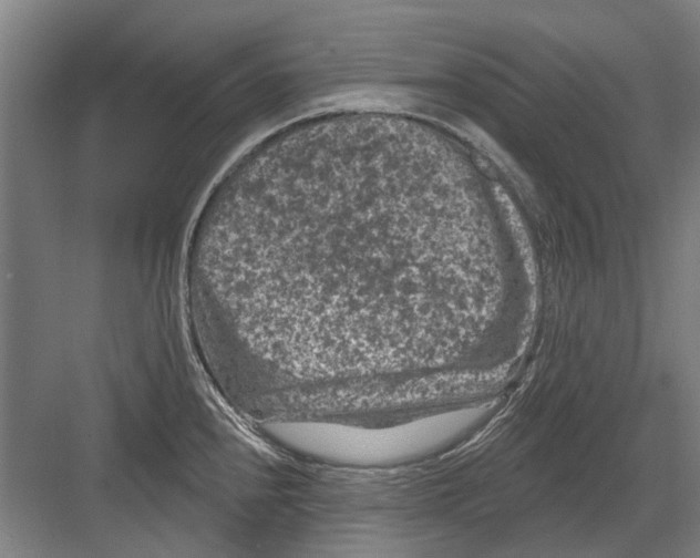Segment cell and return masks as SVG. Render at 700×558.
I'll use <instances>...</instances> for the list:
<instances>
[{"label":"cell","instance_id":"7a4b0ae2","mask_svg":"<svg viewBox=\"0 0 700 558\" xmlns=\"http://www.w3.org/2000/svg\"><path fill=\"white\" fill-rule=\"evenodd\" d=\"M397 148H398V147H397ZM395 153H397V151H395ZM394 155H395V154H394ZM393 159H394V157H393ZM392 162H393V161H392ZM392 164H393V163H392ZM392 164H391V167H392ZM391 167H390V170H391ZM390 170H389V173H390Z\"/></svg>","mask_w":700,"mask_h":558},{"label":"cell","instance_id":"6da1fadb","mask_svg":"<svg viewBox=\"0 0 700 558\" xmlns=\"http://www.w3.org/2000/svg\"><path fill=\"white\" fill-rule=\"evenodd\" d=\"M476 409L402 425L367 428L320 422H276L268 432L298 453L350 466H387L425 456L453 441L478 416Z\"/></svg>","mask_w":700,"mask_h":558}]
</instances>
